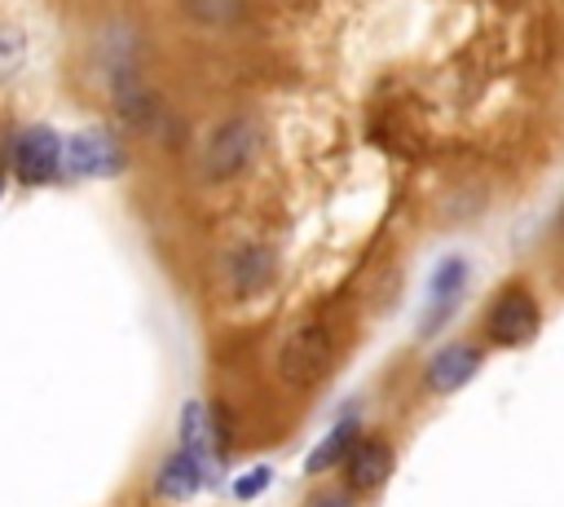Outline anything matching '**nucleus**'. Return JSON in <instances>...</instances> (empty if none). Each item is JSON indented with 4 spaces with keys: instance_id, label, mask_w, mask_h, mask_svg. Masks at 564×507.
Returning <instances> with one entry per match:
<instances>
[{
    "instance_id": "obj_1",
    "label": "nucleus",
    "mask_w": 564,
    "mask_h": 507,
    "mask_svg": "<svg viewBox=\"0 0 564 507\" xmlns=\"http://www.w3.org/2000/svg\"><path fill=\"white\" fill-rule=\"evenodd\" d=\"M326 362H330V331H326L317 317L291 326V335H286L282 348H278V375H282L286 384H295V388L313 384V379L326 370Z\"/></svg>"
},
{
    "instance_id": "obj_2",
    "label": "nucleus",
    "mask_w": 564,
    "mask_h": 507,
    "mask_svg": "<svg viewBox=\"0 0 564 507\" xmlns=\"http://www.w3.org/2000/svg\"><path fill=\"white\" fill-rule=\"evenodd\" d=\"M256 150H260L256 123L251 119H225L203 145V168H207L212 181H229L256 159Z\"/></svg>"
},
{
    "instance_id": "obj_3",
    "label": "nucleus",
    "mask_w": 564,
    "mask_h": 507,
    "mask_svg": "<svg viewBox=\"0 0 564 507\" xmlns=\"http://www.w3.org/2000/svg\"><path fill=\"white\" fill-rule=\"evenodd\" d=\"M538 326H542V309H538L533 291H524V287H507V291L489 304V317H485L489 339L502 344V348L529 344V339L538 335Z\"/></svg>"
},
{
    "instance_id": "obj_4",
    "label": "nucleus",
    "mask_w": 564,
    "mask_h": 507,
    "mask_svg": "<svg viewBox=\"0 0 564 507\" xmlns=\"http://www.w3.org/2000/svg\"><path fill=\"white\" fill-rule=\"evenodd\" d=\"M62 168H66L70 176H93V181H101V176H119V172L128 168V154H123L119 137L88 128V132H75V137L62 145Z\"/></svg>"
},
{
    "instance_id": "obj_5",
    "label": "nucleus",
    "mask_w": 564,
    "mask_h": 507,
    "mask_svg": "<svg viewBox=\"0 0 564 507\" xmlns=\"http://www.w3.org/2000/svg\"><path fill=\"white\" fill-rule=\"evenodd\" d=\"M463 291H467V260L463 256H441L432 265V273H427V313L419 322V335L423 339H432L454 317Z\"/></svg>"
},
{
    "instance_id": "obj_6",
    "label": "nucleus",
    "mask_w": 564,
    "mask_h": 507,
    "mask_svg": "<svg viewBox=\"0 0 564 507\" xmlns=\"http://www.w3.org/2000/svg\"><path fill=\"white\" fill-rule=\"evenodd\" d=\"M13 172L26 181V185H44L62 172V141L48 123H35V128H22L18 141H13Z\"/></svg>"
},
{
    "instance_id": "obj_7",
    "label": "nucleus",
    "mask_w": 564,
    "mask_h": 507,
    "mask_svg": "<svg viewBox=\"0 0 564 507\" xmlns=\"http://www.w3.org/2000/svg\"><path fill=\"white\" fill-rule=\"evenodd\" d=\"M392 467H397V454H392V445H388L383 436H357V441H352V450L344 454L348 485H352V489H361V494H370V489L388 485Z\"/></svg>"
},
{
    "instance_id": "obj_8",
    "label": "nucleus",
    "mask_w": 564,
    "mask_h": 507,
    "mask_svg": "<svg viewBox=\"0 0 564 507\" xmlns=\"http://www.w3.org/2000/svg\"><path fill=\"white\" fill-rule=\"evenodd\" d=\"M476 370H480V348L458 339V344H445V348L427 362L423 384H427V392L449 397V392H458L463 384H471V379H476Z\"/></svg>"
},
{
    "instance_id": "obj_9",
    "label": "nucleus",
    "mask_w": 564,
    "mask_h": 507,
    "mask_svg": "<svg viewBox=\"0 0 564 507\" xmlns=\"http://www.w3.org/2000/svg\"><path fill=\"white\" fill-rule=\"evenodd\" d=\"M181 450L203 467V476H216V463L225 459V450L216 441V423L203 401H185L181 410Z\"/></svg>"
},
{
    "instance_id": "obj_10",
    "label": "nucleus",
    "mask_w": 564,
    "mask_h": 507,
    "mask_svg": "<svg viewBox=\"0 0 564 507\" xmlns=\"http://www.w3.org/2000/svg\"><path fill=\"white\" fill-rule=\"evenodd\" d=\"M225 278H229V291L234 295H256L273 282V251L260 247V242H242L229 251L225 260Z\"/></svg>"
},
{
    "instance_id": "obj_11",
    "label": "nucleus",
    "mask_w": 564,
    "mask_h": 507,
    "mask_svg": "<svg viewBox=\"0 0 564 507\" xmlns=\"http://www.w3.org/2000/svg\"><path fill=\"white\" fill-rule=\"evenodd\" d=\"M203 481H207L203 467H198L185 450H172V454L159 463V472H154V494H159V498H172V503H185V498L198 494Z\"/></svg>"
},
{
    "instance_id": "obj_12",
    "label": "nucleus",
    "mask_w": 564,
    "mask_h": 507,
    "mask_svg": "<svg viewBox=\"0 0 564 507\" xmlns=\"http://www.w3.org/2000/svg\"><path fill=\"white\" fill-rule=\"evenodd\" d=\"M115 110L123 115V123H132V128H141V132H150V128L159 123V115H163L159 97H154L150 88H141L137 79H119V84H115Z\"/></svg>"
},
{
    "instance_id": "obj_13",
    "label": "nucleus",
    "mask_w": 564,
    "mask_h": 507,
    "mask_svg": "<svg viewBox=\"0 0 564 507\" xmlns=\"http://www.w3.org/2000/svg\"><path fill=\"white\" fill-rule=\"evenodd\" d=\"M352 441H357V414H344L317 445H313V454L304 459V472L308 476H317V472H330L335 463H344V454L352 450Z\"/></svg>"
},
{
    "instance_id": "obj_14",
    "label": "nucleus",
    "mask_w": 564,
    "mask_h": 507,
    "mask_svg": "<svg viewBox=\"0 0 564 507\" xmlns=\"http://www.w3.org/2000/svg\"><path fill=\"white\" fill-rule=\"evenodd\" d=\"M242 9H247V0H185V13L207 26H229L242 18Z\"/></svg>"
},
{
    "instance_id": "obj_15",
    "label": "nucleus",
    "mask_w": 564,
    "mask_h": 507,
    "mask_svg": "<svg viewBox=\"0 0 564 507\" xmlns=\"http://www.w3.org/2000/svg\"><path fill=\"white\" fill-rule=\"evenodd\" d=\"M22 62H26V35H22V26L0 22V84L13 79L22 71Z\"/></svg>"
},
{
    "instance_id": "obj_16",
    "label": "nucleus",
    "mask_w": 564,
    "mask_h": 507,
    "mask_svg": "<svg viewBox=\"0 0 564 507\" xmlns=\"http://www.w3.org/2000/svg\"><path fill=\"white\" fill-rule=\"evenodd\" d=\"M269 481H273V472L260 463V467H251V472H242V476L234 481V498H238V503H247V498H260Z\"/></svg>"
},
{
    "instance_id": "obj_17",
    "label": "nucleus",
    "mask_w": 564,
    "mask_h": 507,
    "mask_svg": "<svg viewBox=\"0 0 564 507\" xmlns=\"http://www.w3.org/2000/svg\"><path fill=\"white\" fill-rule=\"evenodd\" d=\"M313 507H352V498L348 494H322Z\"/></svg>"
},
{
    "instance_id": "obj_18",
    "label": "nucleus",
    "mask_w": 564,
    "mask_h": 507,
    "mask_svg": "<svg viewBox=\"0 0 564 507\" xmlns=\"http://www.w3.org/2000/svg\"><path fill=\"white\" fill-rule=\"evenodd\" d=\"M0 198H4V176H0Z\"/></svg>"
}]
</instances>
